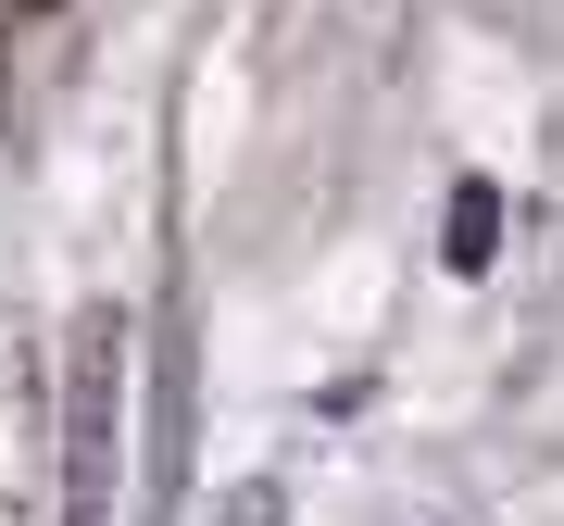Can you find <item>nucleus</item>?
Here are the masks:
<instances>
[{"mask_svg": "<svg viewBox=\"0 0 564 526\" xmlns=\"http://www.w3.org/2000/svg\"><path fill=\"white\" fill-rule=\"evenodd\" d=\"M202 526H289V489H276V476H226Z\"/></svg>", "mask_w": 564, "mask_h": 526, "instance_id": "nucleus-2", "label": "nucleus"}, {"mask_svg": "<svg viewBox=\"0 0 564 526\" xmlns=\"http://www.w3.org/2000/svg\"><path fill=\"white\" fill-rule=\"evenodd\" d=\"M113 476H126V326L88 314L63 364V526H113Z\"/></svg>", "mask_w": 564, "mask_h": 526, "instance_id": "nucleus-1", "label": "nucleus"}, {"mask_svg": "<svg viewBox=\"0 0 564 526\" xmlns=\"http://www.w3.org/2000/svg\"><path fill=\"white\" fill-rule=\"evenodd\" d=\"M489 239H502V201L464 188V201H452V263H489Z\"/></svg>", "mask_w": 564, "mask_h": 526, "instance_id": "nucleus-3", "label": "nucleus"}]
</instances>
